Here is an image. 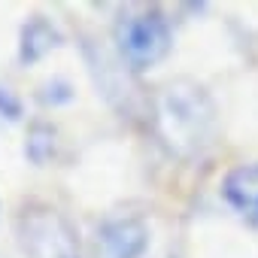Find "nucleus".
<instances>
[{"instance_id":"nucleus-5","label":"nucleus","mask_w":258,"mask_h":258,"mask_svg":"<svg viewBox=\"0 0 258 258\" xmlns=\"http://www.w3.org/2000/svg\"><path fill=\"white\" fill-rule=\"evenodd\" d=\"M85 58H88V67H91V76L97 82V88L118 106H131V82H127V67L118 52H109L106 46L100 43H85Z\"/></svg>"},{"instance_id":"nucleus-8","label":"nucleus","mask_w":258,"mask_h":258,"mask_svg":"<svg viewBox=\"0 0 258 258\" xmlns=\"http://www.w3.org/2000/svg\"><path fill=\"white\" fill-rule=\"evenodd\" d=\"M52 149H55V131H52L49 124H34L31 127V137H28V146H25L28 158L34 164H43L52 155Z\"/></svg>"},{"instance_id":"nucleus-9","label":"nucleus","mask_w":258,"mask_h":258,"mask_svg":"<svg viewBox=\"0 0 258 258\" xmlns=\"http://www.w3.org/2000/svg\"><path fill=\"white\" fill-rule=\"evenodd\" d=\"M0 112H4L7 118H19L22 115V103H19V97L10 88H0Z\"/></svg>"},{"instance_id":"nucleus-4","label":"nucleus","mask_w":258,"mask_h":258,"mask_svg":"<svg viewBox=\"0 0 258 258\" xmlns=\"http://www.w3.org/2000/svg\"><path fill=\"white\" fill-rule=\"evenodd\" d=\"M149 249V228L137 216H115L97 228L94 258H143Z\"/></svg>"},{"instance_id":"nucleus-2","label":"nucleus","mask_w":258,"mask_h":258,"mask_svg":"<svg viewBox=\"0 0 258 258\" xmlns=\"http://www.w3.org/2000/svg\"><path fill=\"white\" fill-rule=\"evenodd\" d=\"M112 40H115L118 58L134 73H140V70L155 67L158 61L167 58V52L173 46V31H170V22L164 19L161 10L146 7V10L121 13L115 22Z\"/></svg>"},{"instance_id":"nucleus-3","label":"nucleus","mask_w":258,"mask_h":258,"mask_svg":"<svg viewBox=\"0 0 258 258\" xmlns=\"http://www.w3.org/2000/svg\"><path fill=\"white\" fill-rule=\"evenodd\" d=\"M19 240L28 258H82L70 219L49 204H28L22 210Z\"/></svg>"},{"instance_id":"nucleus-1","label":"nucleus","mask_w":258,"mask_h":258,"mask_svg":"<svg viewBox=\"0 0 258 258\" xmlns=\"http://www.w3.org/2000/svg\"><path fill=\"white\" fill-rule=\"evenodd\" d=\"M152 124L170 155L198 158L216 137V103L201 82L170 79L152 97Z\"/></svg>"},{"instance_id":"nucleus-7","label":"nucleus","mask_w":258,"mask_h":258,"mask_svg":"<svg viewBox=\"0 0 258 258\" xmlns=\"http://www.w3.org/2000/svg\"><path fill=\"white\" fill-rule=\"evenodd\" d=\"M58 43H61V34L55 31V25H52L49 19H43V16H34V19H28L25 28H22L19 58H22L25 64H34V61H40L46 52H52Z\"/></svg>"},{"instance_id":"nucleus-6","label":"nucleus","mask_w":258,"mask_h":258,"mask_svg":"<svg viewBox=\"0 0 258 258\" xmlns=\"http://www.w3.org/2000/svg\"><path fill=\"white\" fill-rule=\"evenodd\" d=\"M222 198L249 225H258V161L231 167L222 179Z\"/></svg>"}]
</instances>
